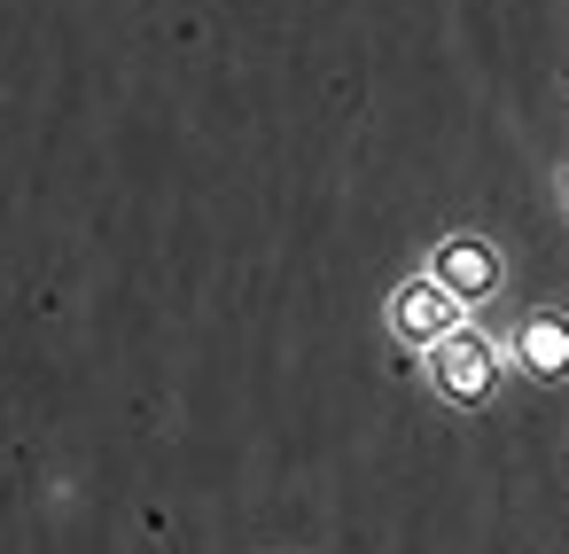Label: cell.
<instances>
[{
    "label": "cell",
    "mask_w": 569,
    "mask_h": 554,
    "mask_svg": "<svg viewBox=\"0 0 569 554\" xmlns=\"http://www.w3.org/2000/svg\"><path fill=\"white\" fill-rule=\"evenodd\" d=\"M429 274H437L460 305H483V297L499 289V250H491V243H476V235H445V243H437V258H429Z\"/></svg>",
    "instance_id": "3"
},
{
    "label": "cell",
    "mask_w": 569,
    "mask_h": 554,
    "mask_svg": "<svg viewBox=\"0 0 569 554\" xmlns=\"http://www.w3.org/2000/svg\"><path fill=\"white\" fill-rule=\"evenodd\" d=\"M429 383L452 398V406H483L491 398V383H499V344L483 336V328H452L445 344H429Z\"/></svg>",
    "instance_id": "1"
},
{
    "label": "cell",
    "mask_w": 569,
    "mask_h": 554,
    "mask_svg": "<svg viewBox=\"0 0 569 554\" xmlns=\"http://www.w3.org/2000/svg\"><path fill=\"white\" fill-rule=\"evenodd\" d=\"M460 320H468V305H460L437 274H413V281H398V297H390V328H398V344H445Z\"/></svg>",
    "instance_id": "2"
},
{
    "label": "cell",
    "mask_w": 569,
    "mask_h": 554,
    "mask_svg": "<svg viewBox=\"0 0 569 554\" xmlns=\"http://www.w3.org/2000/svg\"><path fill=\"white\" fill-rule=\"evenodd\" d=\"M515 359H522L538 383L569 375V320H561V313H522V328H515Z\"/></svg>",
    "instance_id": "4"
}]
</instances>
